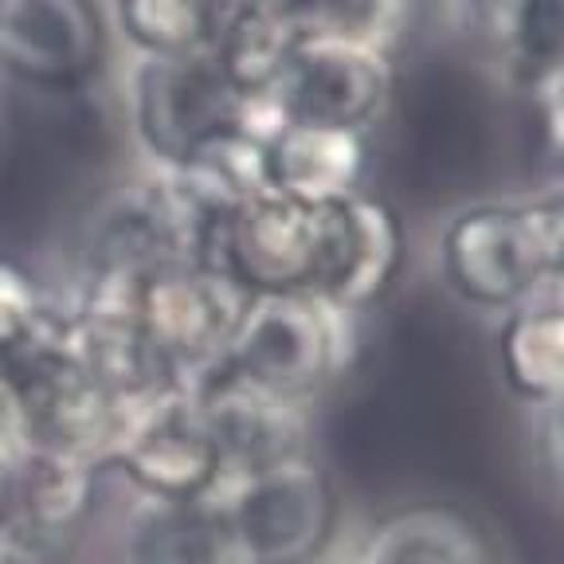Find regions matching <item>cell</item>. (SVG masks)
<instances>
[{
	"label": "cell",
	"mask_w": 564,
	"mask_h": 564,
	"mask_svg": "<svg viewBox=\"0 0 564 564\" xmlns=\"http://www.w3.org/2000/svg\"><path fill=\"white\" fill-rule=\"evenodd\" d=\"M247 102L212 55H150L133 83V122L145 150L181 169L212 138L243 122Z\"/></svg>",
	"instance_id": "6"
},
{
	"label": "cell",
	"mask_w": 564,
	"mask_h": 564,
	"mask_svg": "<svg viewBox=\"0 0 564 564\" xmlns=\"http://www.w3.org/2000/svg\"><path fill=\"white\" fill-rule=\"evenodd\" d=\"M345 216H349V256H345V274L329 306H337L341 314H357V310L377 306L400 279L404 228L397 212L369 193L349 196Z\"/></svg>",
	"instance_id": "17"
},
{
	"label": "cell",
	"mask_w": 564,
	"mask_h": 564,
	"mask_svg": "<svg viewBox=\"0 0 564 564\" xmlns=\"http://www.w3.org/2000/svg\"><path fill=\"white\" fill-rule=\"evenodd\" d=\"M392 95V63L384 52L357 44L306 40L271 106L282 122L365 130Z\"/></svg>",
	"instance_id": "11"
},
{
	"label": "cell",
	"mask_w": 564,
	"mask_h": 564,
	"mask_svg": "<svg viewBox=\"0 0 564 564\" xmlns=\"http://www.w3.org/2000/svg\"><path fill=\"white\" fill-rule=\"evenodd\" d=\"M352 564H502L467 513L451 506H408L377 521Z\"/></svg>",
	"instance_id": "16"
},
{
	"label": "cell",
	"mask_w": 564,
	"mask_h": 564,
	"mask_svg": "<svg viewBox=\"0 0 564 564\" xmlns=\"http://www.w3.org/2000/svg\"><path fill=\"white\" fill-rule=\"evenodd\" d=\"M110 467L122 470L150 502H204L224 490L220 451L181 388L133 412Z\"/></svg>",
	"instance_id": "7"
},
{
	"label": "cell",
	"mask_w": 564,
	"mask_h": 564,
	"mask_svg": "<svg viewBox=\"0 0 564 564\" xmlns=\"http://www.w3.org/2000/svg\"><path fill=\"white\" fill-rule=\"evenodd\" d=\"M98 463L79 455H63L47 447H24L12 478V510L4 538L17 541L24 553H40V545L75 538L95 510Z\"/></svg>",
	"instance_id": "12"
},
{
	"label": "cell",
	"mask_w": 564,
	"mask_h": 564,
	"mask_svg": "<svg viewBox=\"0 0 564 564\" xmlns=\"http://www.w3.org/2000/svg\"><path fill=\"white\" fill-rule=\"evenodd\" d=\"M228 4H256V0H228Z\"/></svg>",
	"instance_id": "26"
},
{
	"label": "cell",
	"mask_w": 564,
	"mask_h": 564,
	"mask_svg": "<svg viewBox=\"0 0 564 564\" xmlns=\"http://www.w3.org/2000/svg\"><path fill=\"white\" fill-rule=\"evenodd\" d=\"M564 208L556 196L533 204H478L443 231V274L475 306H521L541 282L561 279Z\"/></svg>",
	"instance_id": "1"
},
{
	"label": "cell",
	"mask_w": 564,
	"mask_h": 564,
	"mask_svg": "<svg viewBox=\"0 0 564 564\" xmlns=\"http://www.w3.org/2000/svg\"><path fill=\"white\" fill-rule=\"evenodd\" d=\"M0 564H40V561H35L32 553H24L17 541H9L4 533H0Z\"/></svg>",
	"instance_id": "25"
},
{
	"label": "cell",
	"mask_w": 564,
	"mask_h": 564,
	"mask_svg": "<svg viewBox=\"0 0 564 564\" xmlns=\"http://www.w3.org/2000/svg\"><path fill=\"white\" fill-rule=\"evenodd\" d=\"M181 392H188L212 443L220 451L224 486L310 451V427L299 400H282L274 392L247 384L224 365H212L208 372L188 380Z\"/></svg>",
	"instance_id": "9"
},
{
	"label": "cell",
	"mask_w": 564,
	"mask_h": 564,
	"mask_svg": "<svg viewBox=\"0 0 564 564\" xmlns=\"http://www.w3.org/2000/svg\"><path fill=\"white\" fill-rule=\"evenodd\" d=\"M369 150L361 130L282 122L267 138L271 188L299 204H341L361 193Z\"/></svg>",
	"instance_id": "14"
},
{
	"label": "cell",
	"mask_w": 564,
	"mask_h": 564,
	"mask_svg": "<svg viewBox=\"0 0 564 564\" xmlns=\"http://www.w3.org/2000/svg\"><path fill=\"white\" fill-rule=\"evenodd\" d=\"M63 341L70 361L130 408L150 404L176 388L173 369L161 361L138 322V291L87 282L83 306L67 314Z\"/></svg>",
	"instance_id": "10"
},
{
	"label": "cell",
	"mask_w": 564,
	"mask_h": 564,
	"mask_svg": "<svg viewBox=\"0 0 564 564\" xmlns=\"http://www.w3.org/2000/svg\"><path fill=\"white\" fill-rule=\"evenodd\" d=\"M231 564H317L337 533L334 478L314 455H294L279 467L220 490Z\"/></svg>",
	"instance_id": "2"
},
{
	"label": "cell",
	"mask_w": 564,
	"mask_h": 564,
	"mask_svg": "<svg viewBox=\"0 0 564 564\" xmlns=\"http://www.w3.org/2000/svg\"><path fill=\"white\" fill-rule=\"evenodd\" d=\"M506 384L521 400L553 404L564 388V314L561 306H518L498 334Z\"/></svg>",
	"instance_id": "20"
},
{
	"label": "cell",
	"mask_w": 564,
	"mask_h": 564,
	"mask_svg": "<svg viewBox=\"0 0 564 564\" xmlns=\"http://www.w3.org/2000/svg\"><path fill=\"white\" fill-rule=\"evenodd\" d=\"M173 176L212 216H228L239 204L274 193L271 173H267V138L243 122L220 138H212L185 165L173 169Z\"/></svg>",
	"instance_id": "19"
},
{
	"label": "cell",
	"mask_w": 564,
	"mask_h": 564,
	"mask_svg": "<svg viewBox=\"0 0 564 564\" xmlns=\"http://www.w3.org/2000/svg\"><path fill=\"white\" fill-rule=\"evenodd\" d=\"M220 365L282 400H302L341 365V310L314 294H251Z\"/></svg>",
	"instance_id": "3"
},
{
	"label": "cell",
	"mask_w": 564,
	"mask_h": 564,
	"mask_svg": "<svg viewBox=\"0 0 564 564\" xmlns=\"http://www.w3.org/2000/svg\"><path fill=\"white\" fill-rule=\"evenodd\" d=\"M302 44L306 40L279 0H256L231 4L208 55L243 102H271Z\"/></svg>",
	"instance_id": "15"
},
{
	"label": "cell",
	"mask_w": 564,
	"mask_h": 564,
	"mask_svg": "<svg viewBox=\"0 0 564 564\" xmlns=\"http://www.w3.org/2000/svg\"><path fill=\"white\" fill-rule=\"evenodd\" d=\"M95 0H0V67L24 87L79 95L102 70Z\"/></svg>",
	"instance_id": "8"
},
{
	"label": "cell",
	"mask_w": 564,
	"mask_h": 564,
	"mask_svg": "<svg viewBox=\"0 0 564 564\" xmlns=\"http://www.w3.org/2000/svg\"><path fill=\"white\" fill-rule=\"evenodd\" d=\"M52 317L55 310L47 306L35 274L12 256H0V361L35 341Z\"/></svg>",
	"instance_id": "23"
},
{
	"label": "cell",
	"mask_w": 564,
	"mask_h": 564,
	"mask_svg": "<svg viewBox=\"0 0 564 564\" xmlns=\"http://www.w3.org/2000/svg\"><path fill=\"white\" fill-rule=\"evenodd\" d=\"M251 294L231 274L204 263H176L150 274L138 291V322L161 361L185 388L220 365Z\"/></svg>",
	"instance_id": "5"
},
{
	"label": "cell",
	"mask_w": 564,
	"mask_h": 564,
	"mask_svg": "<svg viewBox=\"0 0 564 564\" xmlns=\"http://www.w3.org/2000/svg\"><path fill=\"white\" fill-rule=\"evenodd\" d=\"M24 455V432H20L17 408H12L9 388L0 384V533L9 525L12 510V478H17V463Z\"/></svg>",
	"instance_id": "24"
},
{
	"label": "cell",
	"mask_w": 564,
	"mask_h": 564,
	"mask_svg": "<svg viewBox=\"0 0 564 564\" xmlns=\"http://www.w3.org/2000/svg\"><path fill=\"white\" fill-rule=\"evenodd\" d=\"M326 239V204L263 193L228 212L212 236L208 263L247 294H314Z\"/></svg>",
	"instance_id": "4"
},
{
	"label": "cell",
	"mask_w": 564,
	"mask_h": 564,
	"mask_svg": "<svg viewBox=\"0 0 564 564\" xmlns=\"http://www.w3.org/2000/svg\"><path fill=\"white\" fill-rule=\"evenodd\" d=\"M130 564H231V541L220 498L150 502L126 538Z\"/></svg>",
	"instance_id": "18"
},
{
	"label": "cell",
	"mask_w": 564,
	"mask_h": 564,
	"mask_svg": "<svg viewBox=\"0 0 564 564\" xmlns=\"http://www.w3.org/2000/svg\"><path fill=\"white\" fill-rule=\"evenodd\" d=\"M302 40L392 52L412 20L415 0H279Z\"/></svg>",
	"instance_id": "22"
},
{
	"label": "cell",
	"mask_w": 564,
	"mask_h": 564,
	"mask_svg": "<svg viewBox=\"0 0 564 564\" xmlns=\"http://www.w3.org/2000/svg\"><path fill=\"white\" fill-rule=\"evenodd\" d=\"M228 0H118V24L145 55H208Z\"/></svg>",
	"instance_id": "21"
},
{
	"label": "cell",
	"mask_w": 564,
	"mask_h": 564,
	"mask_svg": "<svg viewBox=\"0 0 564 564\" xmlns=\"http://www.w3.org/2000/svg\"><path fill=\"white\" fill-rule=\"evenodd\" d=\"M455 17L529 95L561 83L564 0H455Z\"/></svg>",
	"instance_id": "13"
}]
</instances>
